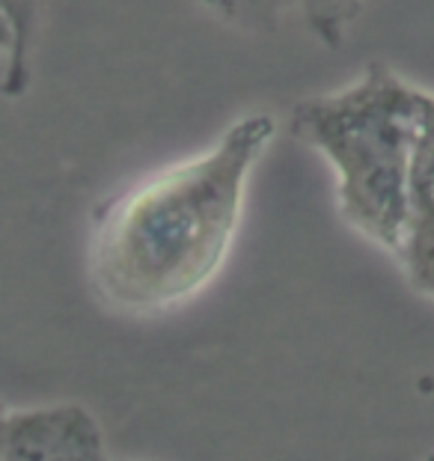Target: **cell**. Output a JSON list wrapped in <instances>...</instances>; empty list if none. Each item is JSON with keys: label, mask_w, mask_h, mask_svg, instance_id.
<instances>
[{"label": "cell", "mask_w": 434, "mask_h": 461, "mask_svg": "<svg viewBox=\"0 0 434 461\" xmlns=\"http://www.w3.org/2000/svg\"><path fill=\"white\" fill-rule=\"evenodd\" d=\"M431 461H434V458H431Z\"/></svg>", "instance_id": "10"}, {"label": "cell", "mask_w": 434, "mask_h": 461, "mask_svg": "<svg viewBox=\"0 0 434 461\" xmlns=\"http://www.w3.org/2000/svg\"><path fill=\"white\" fill-rule=\"evenodd\" d=\"M411 286L434 301V93H422L420 134L413 146L408 223L396 253Z\"/></svg>", "instance_id": "4"}, {"label": "cell", "mask_w": 434, "mask_h": 461, "mask_svg": "<svg viewBox=\"0 0 434 461\" xmlns=\"http://www.w3.org/2000/svg\"><path fill=\"white\" fill-rule=\"evenodd\" d=\"M274 137L271 113H244L203 152L107 200L86 253L95 298L131 319L164 316L200 298L235 248L250 179Z\"/></svg>", "instance_id": "1"}, {"label": "cell", "mask_w": 434, "mask_h": 461, "mask_svg": "<svg viewBox=\"0 0 434 461\" xmlns=\"http://www.w3.org/2000/svg\"><path fill=\"white\" fill-rule=\"evenodd\" d=\"M9 27H13V54L6 57L0 90L9 99L27 93L33 75V39L39 24V0H0Z\"/></svg>", "instance_id": "5"}, {"label": "cell", "mask_w": 434, "mask_h": 461, "mask_svg": "<svg viewBox=\"0 0 434 461\" xmlns=\"http://www.w3.org/2000/svg\"><path fill=\"white\" fill-rule=\"evenodd\" d=\"M422 93L408 77L372 63L339 90L298 102L289 116V131L333 170L342 221L393 257L408 223Z\"/></svg>", "instance_id": "2"}, {"label": "cell", "mask_w": 434, "mask_h": 461, "mask_svg": "<svg viewBox=\"0 0 434 461\" xmlns=\"http://www.w3.org/2000/svg\"><path fill=\"white\" fill-rule=\"evenodd\" d=\"M191 4L241 31L268 33L292 6H298V0H191Z\"/></svg>", "instance_id": "6"}, {"label": "cell", "mask_w": 434, "mask_h": 461, "mask_svg": "<svg viewBox=\"0 0 434 461\" xmlns=\"http://www.w3.org/2000/svg\"><path fill=\"white\" fill-rule=\"evenodd\" d=\"M360 6L363 0H298V9L312 36L330 48L345 42V33L357 18Z\"/></svg>", "instance_id": "7"}, {"label": "cell", "mask_w": 434, "mask_h": 461, "mask_svg": "<svg viewBox=\"0 0 434 461\" xmlns=\"http://www.w3.org/2000/svg\"><path fill=\"white\" fill-rule=\"evenodd\" d=\"M0 54L4 57L13 54V27H9L4 9H0Z\"/></svg>", "instance_id": "8"}, {"label": "cell", "mask_w": 434, "mask_h": 461, "mask_svg": "<svg viewBox=\"0 0 434 461\" xmlns=\"http://www.w3.org/2000/svg\"><path fill=\"white\" fill-rule=\"evenodd\" d=\"M4 411H6V405H4V402H0V420H4Z\"/></svg>", "instance_id": "9"}, {"label": "cell", "mask_w": 434, "mask_h": 461, "mask_svg": "<svg viewBox=\"0 0 434 461\" xmlns=\"http://www.w3.org/2000/svg\"><path fill=\"white\" fill-rule=\"evenodd\" d=\"M0 461H113L98 417L81 402L6 408Z\"/></svg>", "instance_id": "3"}]
</instances>
